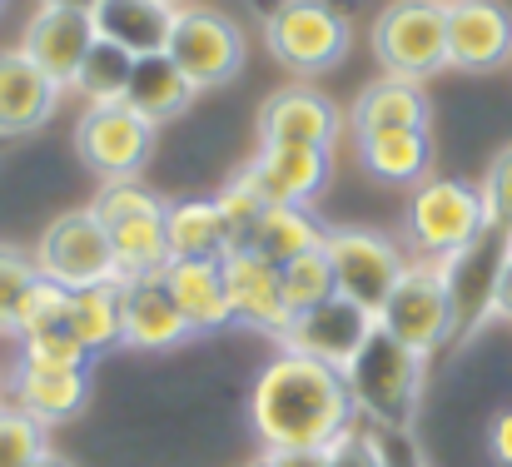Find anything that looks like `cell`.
<instances>
[{"label": "cell", "instance_id": "cell-40", "mask_svg": "<svg viewBox=\"0 0 512 467\" xmlns=\"http://www.w3.org/2000/svg\"><path fill=\"white\" fill-rule=\"evenodd\" d=\"M259 467H329L324 448H264Z\"/></svg>", "mask_w": 512, "mask_h": 467}, {"label": "cell", "instance_id": "cell-39", "mask_svg": "<svg viewBox=\"0 0 512 467\" xmlns=\"http://www.w3.org/2000/svg\"><path fill=\"white\" fill-rule=\"evenodd\" d=\"M378 443H383V467H428L418 438L408 428H378Z\"/></svg>", "mask_w": 512, "mask_h": 467}, {"label": "cell", "instance_id": "cell-25", "mask_svg": "<svg viewBox=\"0 0 512 467\" xmlns=\"http://www.w3.org/2000/svg\"><path fill=\"white\" fill-rule=\"evenodd\" d=\"M194 95H199L194 80L174 65L165 50L160 55H135V75H130V90H125V105L135 115H145L150 125H165V120L189 110Z\"/></svg>", "mask_w": 512, "mask_h": 467}, {"label": "cell", "instance_id": "cell-4", "mask_svg": "<svg viewBox=\"0 0 512 467\" xmlns=\"http://www.w3.org/2000/svg\"><path fill=\"white\" fill-rule=\"evenodd\" d=\"M373 55L383 75L428 80L448 70V10L443 0H393L373 20Z\"/></svg>", "mask_w": 512, "mask_h": 467}, {"label": "cell", "instance_id": "cell-23", "mask_svg": "<svg viewBox=\"0 0 512 467\" xmlns=\"http://www.w3.org/2000/svg\"><path fill=\"white\" fill-rule=\"evenodd\" d=\"M428 95L423 80L383 75L353 100V135H378V130H428Z\"/></svg>", "mask_w": 512, "mask_h": 467}, {"label": "cell", "instance_id": "cell-45", "mask_svg": "<svg viewBox=\"0 0 512 467\" xmlns=\"http://www.w3.org/2000/svg\"><path fill=\"white\" fill-rule=\"evenodd\" d=\"M45 5H80V10H90L95 0H45Z\"/></svg>", "mask_w": 512, "mask_h": 467}, {"label": "cell", "instance_id": "cell-22", "mask_svg": "<svg viewBox=\"0 0 512 467\" xmlns=\"http://www.w3.org/2000/svg\"><path fill=\"white\" fill-rule=\"evenodd\" d=\"M10 393H15V408H25L35 423L55 428V423H70L85 398H90V373L80 368H30L20 363L15 378H10Z\"/></svg>", "mask_w": 512, "mask_h": 467}, {"label": "cell", "instance_id": "cell-16", "mask_svg": "<svg viewBox=\"0 0 512 467\" xmlns=\"http://www.w3.org/2000/svg\"><path fill=\"white\" fill-rule=\"evenodd\" d=\"M189 333H194V328H189V318L174 304L170 284H165V269L120 279V343H125V348L160 353V348L184 343Z\"/></svg>", "mask_w": 512, "mask_h": 467}, {"label": "cell", "instance_id": "cell-7", "mask_svg": "<svg viewBox=\"0 0 512 467\" xmlns=\"http://www.w3.org/2000/svg\"><path fill=\"white\" fill-rule=\"evenodd\" d=\"M378 328H388L398 343H408L413 353H438L443 343L458 338V318H453V299L443 284V269L433 259L408 264L403 279L393 284L388 304L378 309Z\"/></svg>", "mask_w": 512, "mask_h": 467}, {"label": "cell", "instance_id": "cell-11", "mask_svg": "<svg viewBox=\"0 0 512 467\" xmlns=\"http://www.w3.org/2000/svg\"><path fill=\"white\" fill-rule=\"evenodd\" d=\"M448 10V70L493 75L512 65V10L503 0H443Z\"/></svg>", "mask_w": 512, "mask_h": 467}, {"label": "cell", "instance_id": "cell-29", "mask_svg": "<svg viewBox=\"0 0 512 467\" xmlns=\"http://www.w3.org/2000/svg\"><path fill=\"white\" fill-rule=\"evenodd\" d=\"M65 328L90 348L105 353L120 343V279L115 284H90V289H70V309H65Z\"/></svg>", "mask_w": 512, "mask_h": 467}, {"label": "cell", "instance_id": "cell-24", "mask_svg": "<svg viewBox=\"0 0 512 467\" xmlns=\"http://www.w3.org/2000/svg\"><path fill=\"white\" fill-rule=\"evenodd\" d=\"M358 164H363L378 184L413 189V184H423L428 169H433V140H428V130H378V135H358Z\"/></svg>", "mask_w": 512, "mask_h": 467}, {"label": "cell", "instance_id": "cell-34", "mask_svg": "<svg viewBox=\"0 0 512 467\" xmlns=\"http://www.w3.org/2000/svg\"><path fill=\"white\" fill-rule=\"evenodd\" d=\"M65 309H70V289H60L55 279H35V289L25 294L20 318H15V338H30V333H45V328H65Z\"/></svg>", "mask_w": 512, "mask_h": 467}, {"label": "cell", "instance_id": "cell-46", "mask_svg": "<svg viewBox=\"0 0 512 467\" xmlns=\"http://www.w3.org/2000/svg\"><path fill=\"white\" fill-rule=\"evenodd\" d=\"M165 5H179V0H165Z\"/></svg>", "mask_w": 512, "mask_h": 467}, {"label": "cell", "instance_id": "cell-42", "mask_svg": "<svg viewBox=\"0 0 512 467\" xmlns=\"http://www.w3.org/2000/svg\"><path fill=\"white\" fill-rule=\"evenodd\" d=\"M493 313L512 323V239H508V254H503V269H498V289H493Z\"/></svg>", "mask_w": 512, "mask_h": 467}, {"label": "cell", "instance_id": "cell-41", "mask_svg": "<svg viewBox=\"0 0 512 467\" xmlns=\"http://www.w3.org/2000/svg\"><path fill=\"white\" fill-rule=\"evenodd\" d=\"M488 448H493V463L498 467H512V408L493 418V428H488Z\"/></svg>", "mask_w": 512, "mask_h": 467}, {"label": "cell", "instance_id": "cell-47", "mask_svg": "<svg viewBox=\"0 0 512 467\" xmlns=\"http://www.w3.org/2000/svg\"><path fill=\"white\" fill-rule=\"evenodd\" d=\"M0 10H5V0H0Z\"/></svg>", "mask_w": 512, "mask_h": 467}, {"label": "cell", "instance_id": "cell-15", "mask_svg": "<svg viewBox=\"0 0 512 467\" xmlns=\"http://www.w3.org/2000/svg\"><path fill=\"white\" fill-rule=\"evenodd\" d=\"M373 313L358 309L353 299H343L334 294L329 304H319V309L309 313H294L289 318V328H284V353H304V358H314V363H329V368H348L353 363V353L363 348V338L373 333Z\"/></svg>", "mask_w": 512, "mask_h": 467}, {"label": "cell", "instance_id": "cell-2", "mask_svg": "<svg viewBox=\"0 0 512 467\" xmlns=\"http://www.w3.org/2000/svg\"><path fill=\"white\" fill-rule=\"evenodd\" d=\"M423 353L398 343L388 328L373 323L353 363L343 368V383L353 393V408L368 428H413L418 398H423Z\"/></svg>", "mask_w": 512, "mask_h": 467}, {"label": "cell", "instance_id": "cell-8", "mask_svg": "<svg viewBox=\"0 0 512 467\" xmlns=\"http://www.w3.org/2000/svg\"><path fill=\"white\" fill-rule=\"evenodd\" d=\"M35 264L60 289H90V284H115L120 279L110 229L100 224L95 209H65L60 219H50V229L40 234Z\"/></svg>", "mask_w": 512, "mask_h": 467}, {"label": "cell", "instance_id": "cell-9", "mask_svg": "<svg viewBox=\"0 0 512 467\" xmlns=\"http://www.w3.org/2000/svg\"><path fill=\"white\" fill-rule=\"evenodd\" d=\"M324 254L334 264V284H339L343 299H353L358 309H368L378 318V309L388 304L393 284L403 279L408 259L403 249L388 239V234H373V229H329L324 234Z\"/></svg>", "mask_w": 512, "mask_h": 467}, {"label": "cell", "instance_id": "cell-10", "mask_svg": "<svg viewBox=\"0 0 512 467\" xmlns=\"http://www.w3.org/2000/svg\"><path fill=\"white\" fill-rule=\"evenodd\" d=\"M75 150H80V159L100 179H135L150 164L155 125L145 115H135L125 100H115V105H85V115L75 125Z\"/></svg>", "mask_w": 512, "mask_h": 467}, {"label": "cell", "instance_id": "cell-12", "mask_svg": "<svg viewBox=\"0 0 512 467\" xmlns=\"http://www.w3.org/2000/svg\"><path fill=\"white\" fill-rule=\"evenodd\" d=\"M512 229L488 224L468 249L448 254L438 269H443V284H448V299H453V318H458V338H468L483 318H493V289H498V269H503V254H508Z\"/></svg>", "mask_w": 512, "mask_h": 467}, {"label": "cell", "instance_id": "cell-20", "mask_svg": "<svg viewBox=\"0 0 512 467\" xmlns=\"http://www.w3.org/2000/svg\"><path fill=\"white\" fill-rule=\"evenodd\" d=\"M165 284H170L174 304L189 318L194 333H219V328L234 323L229 289H224V264L219 259H170L165 264Z\"/></svg>", "mask_w": 512, "mask_h": 467}, {"label": "cell", "instance_id": "cell-6", "mask_svg": "<svg viewBox=\"0 0 512 467\" xmlns=\"http://www.w3.org/2000/svg\"><path fill=\"white\" fill-rule=\"evenodd\" d=\"M165 55L194 80V90H209V85H229L244 70L249 45H244V25L234 15H224L214 5H179Z\"/></svg>", "mask_w": 512, "mask_h": 467}, {"label": "cell", "instance_id": "cell-32", "mask_svg": "<svg viewBox=\"0 0 512 467\" xmlns=\"http://www.w3.org/2000/svg\"><path fill=\"white\" fill-rule=\"evenodd\" d=\"M90 358L95 353L70 328H45V333L20 338V363H30V368H80V373H90Z\"/></svg>", "mask_w": 512, "mask_h": 467}, {"label": "cell", "instance_id": "cell-18", "mask_svg": "<svg viewBox=\"0 0 512 467\" xmlns=\"http://www.w3.org/2000/svg\"><path fill=\"white\" fill-rule=\"evenodd\" d=\"M60 105V85L25 55L0 50V140L35 135Z\"/></svg>", "mask_w": 512, "mask_h": 467}, {"label": "cell", "instance_id": "cell-33", "mask_svg": "<svg viewBox=\"0 0 512 467\" xmlns=\"http://www.w3.org/2000/svg\"><path fill=\"white\" fill-rule=\"evenodd\" d=\"M40 453H45V423H35L15 403H0V467H30Z\"/></svg>", "mask_w": 512, "mask_h": 467}, {"label": "cell", "instance_id": "cell-44", "mask_svg": "<svg viewBox=\"0 0 512 467\" xmlns=\"http://www.w3.org/2000/svg\"><path fill=\"white\" fill-rule=\"evenodd\" d=\"M30 467H70V463H65L60 453H50V448H45V453H40V458H35V463H30Z\"/></svg>", "mask_w": 512, "mask_h": 467}, {"label": "cell", "instance_id": "cell-3", "mask_svg": "<svg viewBox=\"0 0 512 467\" xmlns=\"http://www.w3.org/2000/svg\"><path fill=\"white\" fill-rule=\"evenodd\" d=\"M483 229H488V204H483L478 184L448 179V174H428L423 184H413V194H408V239L423 259L443 264L448 254L468 249Z\"/></svg>", "mask_w": 512, "mask_h": 467}, {"label": "cell", "instance_id": "cell-5", "mask_svg": "<svg viewBox=\"0 0 512 467\" xmlns=\"http://www.w3.org/2000/svg\"><path fill=\"white\" fill-rule=\"evenodd\" d=\"M264 45L289 75H324L348 55L353 30L334 0H289L264 20Z\"/></svg>", "mask_w": 512, "mask_h": 467}, {"label": "cell", "instance_id": "cell-13", "mask_svg": "<svg viewBox=\"0 0 512 467\" xmlns=\"http://www.w3.org/2000/svg\"><path fill=\"white\" fill-rule=\"evenodd\" d=\"M95 40H100V35H95L90 10H80V5H45V0H40V10L25 20L20 50H25L60 90H70Z\"/></svg>", "mask_w": 512, "mask_h": 467}, {"label": "cell", "instance_id": "cell-17", "mask_svg": "<svg viewBox=\"0 0 512 467\" xmlns=\"http://www.w3.org/2000/svg\"><path fill=\"white\" fill-rule=\"evenodd\" d=\"M343 130L339 105L309 85H284L259 105V145H309L334 150Z\"/></svg>", "mask_w": 512, "mask_h": 467}, {"label": "cell", "instance_id": "cell-19", "mask_svg": "<svg viewBox=\"0 0 512 467\" xmlns=\"http://www.w3.org/2000/svg\"><path fill=\"white\" fill-rule=\"evenodd\" d=\"M244 174L269 204H309L329 184V150L259 145V155L244 164Z\"/></svg>", "mask_w": 512, "mask_h": 467}, {"label": "cell", "instance_id": "cell-1", "mask_svg": "<svg viewBox=\"0 0 512 467\" xmlns=\"http://www.w3.org/2000/svg\"><path fill=\"white\" fill-rule=\"evenodd\" d=\"M249 423L264 448H329L343 428L358 423V408L339 368L304 353H279L249 393Z\"/></svg>", "mask_w": 512, "mask_h": 467}, {"label": "cell", "instance_id": "cell-30", "mask_svg": "<svg viewBox=\"0 0 512 467\" xmlns=\"http://www.w3.org/2000/svg\"><path fill=\"white\" fill-rule=\"evenodd\" d=\"M130 75H135V55L115 40H95L70 90L85 95V105H115V100H125Z\"/></svg>", "mask_w": 512, "mask_h": 467}, {"label": "cell", "instance_id": "cell-48", "mask_svg": "<svg viewBox=\"0 0 512 467\" xmlns=\"http://www.w3.org/2000/svg\"><path fill=\"white\" fill-rule=\"evenodd\" d=\"M0 145H5V140H0Z\"/></svg>", "mask_w": 512, "mask_h": 467}, {"label": "cell", "instance_id": "cell-21", "mask_svg": "<svg viewBox=\"0 0 512 467\" xmlns=\"http://www.w3.org/2000/svg\"><path fill=\"white\" fill-rule=\"evenodd\" d=\"M174 10L179 5H165V0H95L90 20L100 40H115L130 55H160L170 45Z\"/></svg>", "mask_w": 512, "mask_h": 467}, {"label": "cell", "instance_id": "cell-27", "mask_svg": "<svg viewBox=\"0 0 512 467\" xmlns=\"http://www.w3.org/2000/svg\"><path fill=\"white\" fill-rule=\"evenodd\" d=\"M324 224L304 209V204H269L264 209V219L254 224V234L244 239L249 249H259L264 259H274V264H289V259H299V254H309V249H324Z\"/></svg>", "mask_w": 512, "mask_h": 467}, {"label": "cell", "instance_id": "cell-35", "mask_svg": "<svg viewBox=\"0 0 512 467\" xmlns=\"http://www.w3.org/2000/svg\"><path fill=\"white\" fill-rule=\"evenodd\" d=\"M214 204H219V214H224V224H229L234 244H244V239L254 234V224L264 219V209H269V199L249 184V174H234V179L214 194Z\"/></svg>", "mask_w": 512, "mask_h": 467}, {"label": "cell", "instance_id": "cell-38", "mask_svg": "<svg viewBox=\"0 0 512 467\" xmlns=\"http://www.w3.org/2000/svg\"><path fill=\"white\" fill-rule=\"evenodd\" d=\"M324 458H329V467H383L378 428H373V433H363L358 423H353V428H343L339 438L324 448Z\"/></svg>", "mask_w": 512, "mask_h": 467}, {"label": "cell", "instance_id": "cell-31", "mask_svg": "<svg viewBox=\"0 0 512 467\" xmlns=\"http://www.w3.org/2000/svg\"><path fill=\"white\" fill-rule=\"evenodd\" d=\"M279 284H284V304H289V313H309V309H319V304H329V299L339 294L334 264H329L324 249H309V254L279 264Z\"/></svg>", "mask_w": 512, "mask_h": 467}, {"label": "cell", "instance_id": "cell-26", "mask_svg": "<svg viewBox=\"0 0 512 467\" xmlns=\"http://www.w3.org/2000/svg\"><path fill=\"white\" fill-rule=\"evenodd\" d=\"M165 239H170V259H224L234 249V234L214 199L165 204Z\"/></svg>", "mask_w": 512, "mask_h": 467}, {"label": "cell", "instance_id": "cell-28", "mask_svg": "<svg viewBox=\"0 0 512 467\" xmlns=\"http://www.w3.org/2000/svg\"><path fill=\"white\" fill-rule=\"evenodd\" d=\"M105 229H110V249H115V269H120V279L155 274V269L170 264L165 209H150V214H135V219H120V224H105Z\"/></svg>", "mask_w": 512, "mask_h": 467}, {"label": "cell", "instance_id": "cell-43", "mask_svg": "<svg viewBox=\"0 0 512 467\" xmlns=\"http://www.w3.org/2000/svg\"><path fill=\"white\" fill-rule=\"evenodd\" d=\"M249 5H254V15H259V25H264V20H274L289 0H249Z\"/></svg>", "mask_w": 512, "mask_h": 467}, {"label": "cell", "instance_id": "cell-36", "mask_svg": "<svg viewBox=\"0 0 512 467\" xmlns=\"http://www.w3.org/2000/svg\"><path fill=\"white\" fill-rule=\"evenodd\" d=\"M35 279H40V264L35 259H25L15 249H0V333H15L20 304L35 289Z\"/></svg>", "mask_w": 512, "mask_h": 467}, {"label": "cell", "instance_id": "cell-37", "mask_svg": "<svg viewBox=\"0 0 512 467\" xmlns=\"http://www.w3.org/2000/svg\"><path fill=\"white\" fill-rule=\"evenodd\" d=\"M483 204H488V224H498V229H512V145H503L493 164H488V174H483Z\"/></svg>", "mask_w": 512, "mask_h": 467}, {"label": "cell", "instance_id": "cell-14", "mask_svg": "<svg viewBox=\"0 0 512 467\" xmlns=\"http://www.w3.org/2000/svg\"><path fill=\"white\" fill-rule=\"evenodd\" d=\"M224 289H229V313L234 323L254 328V333H274L284 338L289 328V304H284V284H279V264L264 259L259 249L249 244H234L224 259Z\"/></svg>", "mask_w": 512, "mask_h": 467}]
</instances>
